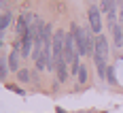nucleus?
<instances>
[{"label": "nucleus", "instance_id": "nucleus-11", "mask_svg": "<svg viewBox=\"0 0 123 113\" xmlns=\"http://www.w3.org/2000/svg\"><path fill=\"white\" fill-rule=\"evenodd\" d=\"M9 21H13V17H11L6 11H4V13H2V24H0V26H2V34H4V30L9 28Z\"/></svg>", "mask_w": 123, "mask_h": 113}, {"label": "nucleus", "instance_id": "nucleus-9", "mask_svg": "<svg viewBox=\"0 0 123 113\" xmlns=\"http://www.w3.org/2000/svg\"><path fill=\"white\" fill-rule=\"evenodd\" d=\"M17 77H19V81H30V79H32V75H30V71H28V68H21V71H17Z\"/></svg>", "mask_w": 123, "mask_h": 113}, {"label": "nucleus", "instance_id": "nucleus-8", "mask_svg": "<svg viewBox=\"0 0 123 113\" xmlns=\"http://www.w3.org/2000/svg\"><path fill=\"white\" fill-rule=\"evenodd\" d=\"M76 77H79V83H85V81H87V68L83 66V64L79 66V71H76Z\"/></svg>", "mask_w": 123, "mask_h": 113}, {"label": "nucleus", "instance_id": "nucleus-5", "mask_svg": "<svg viewBox=\"0 0 123 113\" xmlns=\"http://www.w3.org/2000/svg\"><path fill=\"white\" fill-rule=\"evenodd\" d=\"M55 73H57V79L60 81H66L68 79V68H66V58H62V60H57L55 62Z\"/></svg>", "mask_w": 123, "mask_h": 113}, {"label": "nucleus", "instance_id": "nucleus-10", "mask_svg": "<svg viewBox=\"0 0 123 113\" xmlns=\"http://www.w3.org/2000/svg\"><path fill=\"white\" fill-rule=\"evenodd\" d=\"M0 71H2L0 77H4L6 73H9V58H6V56H2V60H0Z\"/></svg>", "mask_w": 123, "mask_h": 113}, {"label": "nucleus", "instance_id": "nucleus-3", "mask_svg": "<svg viewBox=\"0 0 123 113\" xmlns=\"http://www.w3.org/2000/svg\"><path fill=\"white\" fill-rule=\"evenodd\" d=\"M32 45H34V36H32V32L28 30L24 36H21V53H24V58H28V56L32 53Z\"/></svg>", "mask_w": 123, "mask_h": 113}, {"label": "nucleus", "instance_id": "nucleus-4", "mask_svg": "<svg viewBox=\"0 0 123 113\" xmlns=\"http://www.w3.org/2000/svg\"><path fill=\"white\" fill-rule=\"evenodd\" d=\"M89 24H91V30H93L96 34H100L102 21H100V11L96 9V7H91V9H89Z\"/></svg>", "mask_w": 123, "mask_h": 113}, {"label": "nucleus", "instance_id": "nucleus-2", "mask_svg": "<svg viewBox=\"0 0 123 113\" xmlns=\"http://www.w3.org/2000/svg\"><path fill=\"white\" fill-rule=\"evenodd\" d=\"M106 56H108V41H106V36L98 34L96 36V53H93V58L106 60Z\"/></svg>", "mask_w": 123, "mask_h": 113}, {"label": "nucleus", "instance_id": "nucleus-6", "mask_svg": "<svg viewBox=\"0 0 123 113\" xmlns=\"http://www.w3.org/2000/svg\"><path fill=\"white\" fill-rule=\"evenodd\" d=\"M9 66H11V71H17L19 68V43H15L11 56H9Z\"/></svg>", "mask_w": 123, "mask_h": 113}, {"label": "nucleus", "instance_id": "nucleus-7", "mask_svg": "<svg viewBox=\"0 0 123 113\" xmlns=\"http://www.w3.org/2000/svg\"><path fill=\"white\" fill-rule=\"evenodd\" d=\"M111 30H112V38H115V47H121L123 45V28L119 24H115V26H111Z\"/></svg>", "mask_w": 123, "mask_h": 113}, {"label": "nucleus", "instance_id": "nucleus-1", "mask_svg": "<svg viewBox=\"0 0 123 113\" xmlns=\"http://www.w3.org/2000/svg\"><path fill=\"white\" fill-rule=\"evenodd\" d=\"M64 53H66V34L57 30L55 34H53V62H57L64 58Z\"/></svg>", "mask_w": 123, "mask_h": 113}]
</instances>
